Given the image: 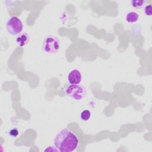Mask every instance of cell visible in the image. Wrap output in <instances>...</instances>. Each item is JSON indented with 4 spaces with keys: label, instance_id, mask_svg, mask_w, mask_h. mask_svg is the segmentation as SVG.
<instances>
[{
    "label": "cell",
    "instance_id": "11",
    "mask_svg": "<svg viewBox=\"0 0 152 152\" xmlns=\"http://www.w3.org/2000/svg\"><path fill=\"white\" fill-rule=\"evenodd\" d=\"M9 134L11 135V136H12V137H16L18 134V131L17 129L14 128V129H12L9 132Z\"/></svg>",
    "mask_w": 152,
    "mask_h": 152
},
{
    "label": "cell",
    "instance_id": "7",
    "mask_svg": "<svg viewBox=\"0 0 152 152\" xmlns=\"http://www.w3.org/2000/svg\"><path fill=\"white\" fill-rule=\"evenodd\" d=\"M139 19V15L135 11H130L128 12L125 17V20L128 23H134L137 22Z\"/></svg>",
    "mask_w": 152,
    "mask_h": 152
},
{
    "label": "cell",
    "instance_id": "8",
    "mask_svg": "<svg viewBox=\"0 0 152 152\" xmlns=\"http://www.w3.org/2000/svg\"><path fill=\"white\" fill-rule=\"evenodd\" d=\"M131 5L134 8H141L145 4V1H131Z\"/></svg>",
    "mask_w": 152,
    "mask_h": 152
},
{
    "label": "cell",
    "instance_id": "10",
    "mask_svg": "<svg viewBox=\"0 0 152 152\" xmlns=\"http://www.w3.org/2000/svg\"><path fill=\"white\" fill-rule=\"evenodd\" d=\"M151 9H152V5L151 4H150L145 7L144 8V13L147 16H151Z\"/></svg>",
    "mask_w": 152,
    "mask_h": 152
},
{
    "label": "cell",
    "instance_id": "6",
    "mask_svg": "<svg viewBox=\"0 0 152 152\" xmlns=\"http://www.w3.org/2000/svg\"><path fill=\"white\" fill-rule=\"evenodd\" d=\"M29 39H30V37L28 34L27 33L24 32L23 33L19 34L17 36L15 39V42H16V43L19 46L23 47L26 46L28 43Z\"/></svg>",
    "mask_w": 152,
    "mask_h": 152
},
{
    "label": "cell",
    "instance_id": "1",
    "mask_svg": "<svg viewBox=\"0 0 152 152\" xmlns=\"http://www.w3.org/2000/svg\"><path fill=\"white\" fill-rule=\"evenodd\" d=\"M53 144L58 151L71 152L77 148L79 145V140L71 130L64 128L56 134Z\"/></svg>",
    "mask_w": 152,
    "mask_h": 152
},
{
    "label": "cell",
    "instance_id": "2",
    "mask_svg": "<svg viewBox=\"0 0 152 152\" xmlns=\"http://www.w3.org/2000/svg\"><path fill=\"white\" fill-rule=\"evenodd\" d=\"M65 93L68 97L77 101L84 99L87 94L86 88L79 84H70L66 87Z\"/></svg>",
    "mask_w": 152,
    "mask_h": 152
},
{
    "label": "cell",
    "instance_id": "3",
    "mask_svg": "<svg viewBox=\"0 0 152 152\" xmlns=\"http://www.w3.org/2000/svg\"><path fill=\"white\" fill-rule=\"evenodd\" d=\"M60 48L59 39L52 36H47L43 42V49L45 52L48 54H53L58 52Z\"/></svg>",
    "mask_w": 152,
    "mask_h": 152
},
{
    "label": "cell",
    "instance_id": "5",
    "mask_svg": "<svg viewBox=\"0 0 152 152\" xmlns=\"http://www.w3.org/2000/svg\"><path fill=\"white\" fill-rule=\"evenodd\" d=\"M68 80L71 84H79L82 80V75L78 69H74L69 73Z\"/></svg>",
    "mask_w": 152,
    "mask_h": 152
},
{
    "label": "cell",
    "instance_id": "4",
    "mask_svg": "<svg viewBox=\"0 0 152 152\" xmlns=\"http://www.w3.org/2000/svg\"><path fill=\"white\" fill-rule=\"evenodd\" d=\"M6 28L8 33L15 36L19 34L23 28V23L17 17L13 16L10 18L6 24Z\"/></svg>",
    "mask_w": 152,
    "mask_h": 152
},
{
    "label": "cell",
    "instance_id": "9",
    "mask_svg": "<svg viewBox=\"0 0 152 152\" xmlns=\"http://www.w3.org/2000/svg\"><path fill=\"white\" fill-rule=\"evenodd\" d=\"M91 117V112L88 110H84L81 113V119L84 121H87Z\"/></svg>",
    "mask_w": 152,
    "mask_h": 152
}]
</instances>
